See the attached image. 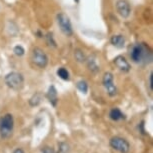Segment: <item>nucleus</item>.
<instances>
[{
  "label": "nucleus",
  "mask_w": 153,
  "mask_h": 153,
  "mask_svg": "<svg viewBox=\"0 0 153 153\" xmlns=\"http://www.w3.org/2000/svg\"><path fill=\"white\" fill-rule=\"evenodd\" d=\"M57 23H58V25H59L60 30L62 31V33L64 34V35L68 37L72 36L73 29H72L71 21L65 13L60 12L58 15H57Z\"/></svg>",
  "instance_id": "39448f33"
},
{
  "label": "nucleus",
  "mask_w": 153,
  "mask_h": 153,
  "mask_svg": "<svg viewBox=\"0 0 153 153\" xmlns=\"http://www.w3.org/2000/svg\"><path fill=\"white\" fill-rule=\"evenodd\" d=\"M103 86H104L106 92L110 97H114L115 95H117V88L114 84L113 81V75L110 72H106L103 76L102 79Z\"/></svg>",
  "instance_id": "0eeeda50"
},
{
  "label": "nucleus",
  "mask_w": 153,
  "mask_h": 153,
  "mask_svg": "<svg viewBox=\"0 0 153 153\" xmlns=\"http://www.w3.org/2000/svg\"><path fill=\"white\" fill-rule=\"evenodd\" d=\"M41 100H42V94L39 93V92H37V93L34 94L29 99V104H30V106H37L40 104Z\"/></svg>",
  "instance_id": "ddd939ff"
},
{
  "label": "nucleus",
  "mask_w": 153,
  "mask_h": 153,
  "mask_svg": "<svg viewBox=\"0 0 153 153\" xmlns=\"http://www.w3.org/2000/svg\"><path fill=\"white\" fill-rule=\"evenodd\" d=\"M109 117H110L113 121H119V120L125 118L124 114L120 111V109H118V108L111 109L110 113H109Z\"/></svg>",
  "instance_id": "f8f14e48"
},
{
  "label": "nucleus",
  "mask_w": 153,
  "mask_h": 153,
  "mask_svg": "<svg viewBox=\"0 0 153 153\" xmlns=\"http://www.w3.org/2000/svg\"><path fill=\"white\" fill-rule=\"evenodd\" d=\"M46 97L48 98V100L50 101V103L52 104L53 106H56V103H57V91L54 86H50L47 91V94H46Z\"/></svg>",
  "instance_id": "9d476101"
},
{
  "label": "nucleus",
  "mask_w": 153,
  "mask_h": 153,
  "mask_svg": "<svg viewBox=\"0 0 153 153\" xmlns=\"http://www.w3.org/2000/svg\"><path fill=\"white\" fill-rule=\"evenodd\" d=\"M149 87H150V90L152 91V73L150 74V76H149Z\"/></svg>",
  "instance_id": "412c9836"
},
{
  "label": "nucleus",
  "mask_w": 153,
  "mask_h": 153,
  "mask_svg": "<svg viewBox=\"0 0 153 153\" xmlns=\"http://www.w3.org/2000/svg\"><path fill=\"white\" fill-rule=\"evenodd\" d=\"M5 83L13 90H20L24 84V78L18 72H10L5 76Z\"/></svg>",
  "instance_id": "7ed1b4c3"
},
{
  "label": "nucleus",
  "mask_w": 153,
  "mask_h": 153,
  "mask_svg": "<svg viewBox=\"0 0 153 153\" xmlns=\"http://www.w3.org/2000/svg\"><path fill=\"white\" fill-rule=\"evenodd\" d=\"M46 41H47V44L49 46H52V47H56V42L54 41L53 39V36L51 33H48L47 35H46Z\"/></svg>",
  "instance_id": "a211bd4d"
},
{
  "label": "nucleus",
  "mask_w": 153,
  "mask_h": 153,
  "mask_svg": "<svg viewBox=\"0 0 153 153\" xmlns=\"http://www.w3.org/2000/svg\"><path fill=\"white\" fill-rule=\"evenodd\" d=\"M13 52L15 53L17 56H22V55H24L25 50H24V48H23L22 46L17 45V46H15V47H14Z\"/></svg>",
  "instance_id": "f3484780"
},
{
  "label": "nucleus",
  "mask_w": 153,
  "mask_h": 153,
  "mask_svg": "<svg viewBox=\"0 0 153 153\" xmlns=\"http://www.w3.org/2000/svg\"><path fill=\"white\" fill-rule=\"evenodd\" d=\"M114 63H115V65H116V67L123 72H128L131 68L130 64H129L128 61L125 59V57H123L121 55L117 56L116 58L114 59Z\"/></svg>",
  "instance_id": "1a4fd4ad"
},
{
  "label": "nucleus",
  "mask_w": 153,
  "mask_h": 153,
  "mask_svg": "<svg viewBox=\"0 0 153 153\" xmlns=\"http://www.w3.org/2000/svg\"><path fill=\"white\" fill-rule=\"evenodd\" d=\"M41 153H56V152L53 148H51V147H49V146H46L42 149Z\"/></svg>",
  "instance_id": "aec40b11"
},
{
  "label": "nucleus",
  "mask_w": 153,
  "mask_h": 153,
  "mask_svg": "<svg viewBox=\"0 0 153 153\" xmlns=\"http://www.w3.org/2000/svg\"><path fill=\"white\" fill-rule=\"evenodd\" d=\"M77 88H78V90L80 92H82V93H84V94L87 93V91H88V85L85 81H79L77 83Z\"/></svg>",
  "instance_id": "dca6fc26"
},
{
  "label": "nucleus",
  "mask_w": 153,
  "mask_h": 153,
  "mask_svg": "<svg viewBox=\"0 0 153 153\" xmlns=\"http://www.w3.org/2000/svg\"><path fill=\"white\" fill-rule=\"evenodd\" d=\"M116 9L118 14L123 18H127L130 15V5L126 0H118L116 2Z\"/></svg>",
  "instance_id": "6e6552de"
},
{
  "label": "nucleus",
  "mask_w": 153,
  "mask_h": 153,
  "mask_svg": "<svg viewBox=\"0 0 153 153\" xmlns=\"http://www.w3.org/2000/svg\"><path fill=\"white\" fill-rule=\"evenodd\" d=\"M31 61L39 68H45L48 64V57L41 48H33L31 53Z\"/></svg>",
  "instance_id": "20e7f679"
},
{
  "label": "nucleus",
  "mask_w": 153,
  "mask_h": 153,
  "mask_svg": "<svg viewBox=\"0 0 153 153\" xmlns=\"http://www.w3.org/2000/svg\"><path fill=\"white\" fill-rule=\"evenodd\" d=\"M130 57L137 64H148L152 60V52L149 46L144 43L134 44L130 48Z\"/></svg>",
  "instance_id": "f257e3e1"
},
{
  "label": "nucleus",
  "mask_w": 153,
  "mask_h": 153,
  "mask_svg": "<svg viewBox=\"0 0 153 153\" xmlns=\"http://www.w3.org/2000/svg\"><path fill=\"white\" fill-rule=\"evenodd\" d=\"M111 44L117 48H123L125 44V39L122 35H114L111 37Z\"/></svg>",
  "instance_id": "9b49d317"
},
{
  "label": "nucleus",
  "mask_w": 153,
  "mask_h": 153,
  "mask_svg": "<svg viewBox=\"0 0 153 153\" xmlns=\"http://www.w3.org/2000/svg\"><path fill=\"white\" fill-rule=\"evenodd\" d=\"M74 56H75V59H76L78 62H84L86 60L84 53H83L80 49H76V50H74Z\"/></svg>",
  "instance_id": "2eb2a0df"
},
{
  "label": "nucleus",
  "mask_w": 153,
  "mask_h": 153,
  "mask_svg": "<svg viewBox=\"0 0 153 153\" xmlns=\"http://www.w3.org/2000/svg\"><path fill=\"white\" fill-rule=\"evenodd\" d=\"M13 153H25L24 151H23V150L21 149V148H17V149H15L13 151Z\"/></svg>",
  "instance_id": "4be33fe9"
},
{
  "label": "nucleus",
  "mask_w": 153,
  "mask_h": 153,
  "mask_svg": "<svg viewBox=\"0 0 153 153\" xmlns=\"http://www.w3.org/2000/svg\"><path fill=\"white\" fill-rule=\"evenodd\" d=\"M59 150H60V152L59 153H68L69 151V147L67 144H65V143H60L59 144Z\"/></svg>",
  "instance_id": "6ab92c4d"
},
{
  "label": "nucleus",
  "mask_w": 153,
  "mask_h": 153,
  "mask_svg": "<svg viewBox=\"0 0 153 153\" xmlns=\"http://www.w3.org/2000/svg\"><path fill=\"white\" fill-rule=\"evenodd\" d=\"M111 148H113L115 151H118L119 153H128L130 150V144L126 139L119 136L112 137L109 141Z\"/></svg>",
  "instance_id": "423d86ee"
},
{
  "label": "nucleus",
  "mask_w": 153,
  "mask_h": 153,
  "mask_svg": "<svg viewBox=\"0 0 153 153\" xmlns=\"http://www.w3.org/2000/svg\"><path fill=\"white\" fill-rule=\"evenodd\" d=\"M57 75L63 80H69V72L64 67H61L57 70Z\"/></svg>",
  "instance_id": "4468645a"
},
{
  "label": "nucleus",
  "mask_w": 153,
  "mask_h": 153,
  "mask_svg": "<svg viewBox=\"0 0 153 153\" xmlns=\"http://www.w3.org/2000/svg\"><path fill=\"white\" fill-rule=\"evenodd\" d=\"M14 119L12 114L7 113L0 119V136L2 138H9L13 133Z\"/></svg>",
  "instance_id": "f03ea898"
}]
</instances>
